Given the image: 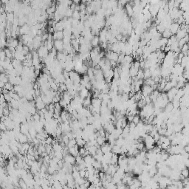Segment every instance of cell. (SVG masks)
I'll list each match as a JSON object with an SVG mask.
<instances>
[{
	"label": "cell",
	"mask_w": 189,
	"mask_h": 189,
	"mask_svg": "<svg viewBox=\"0 0 189 189\" xmlns=\"http://www.w3.org/2000/svg\"><path fill=\"white\" fill-rule=\"evenodd\" d=\"M91 44H92L93 47H98V45H99V44H100L99 36H94L93 38H92V39L91 40Z\"/></svg>",
	"instance_id": "obj_11"
},
{
	"label": "cell",
	"mask_w": 189,
	"mask_h": 189,
	"mask_svg": "<svg viewBox=\"0 0 189 189\" xmlns=\"http://www.w3.org/2000/svg\"><path fill=\"white\" fill-rule=\"evenodd\" d=\"M4 96H5V101L8 103V102H10L11 99H12V97L10 95L9 93H6V94H4Z\"/></svg>",
	"instance_id": "obj_43"
},
{
	"label": "cell",
	"mask_w": 189,
	"mask_h": 189,
	"mask_svg": "<svg viewBox=\"0 0 189 189\" xmlns=\"http://www.w3.org/2000/svg\"><path fill=\"white\" fill-rule=\"evenodd\" d=\"M81 1V0H73V2L75 4H76V5H78Z\"/></svg>",
	"instance_id": "obj_55"
},
{
	"label": "cell",
	"mask_w": 189,
	"mask_h": 189,
	"mask_svg": "<svg viewBox=\"0 0 189 189\" xmlns=\"http://www.w3.org/2000/svg\"><path fill=\"white\" fill-rule=\"evenodd\" d=\"M141 121L140 120V116L139 115H136L134 116V119H133V123H134L135 124H138Z\"/></svg>",
	"instance_id": "obj_35"
},
{
	"label": "cell",
	"mask_w": 189,
	"mask_h": 189,
	"mask_svg": "<svg viewBox=\"0 0 189 189\" xmlns=\"http://www.w3.org/2000/svg\"><path fill=\"white\" fill-rule=\"evenodd\" d=\"M160 136H161V135H160V134H159L158 132H157V134H156L154 136L153 138H154V139L155 142H157L159 140H160Z\"/></svg>",
	"instance_id": "obj_48"
},
{
	"label": "cell",
	"mask_w": 189,
	"mask_h": 189,
	"mask_svg": "<svg viewBox=\"0 0 189 189\" xmlns=\"http://www.w3.org/2000/svg\"><path fill=\"white\" fill-rule=\"evenodd\" d=\"M64 162L70 163L72 165H74L75 163H76V159H75V157L70 154V153L67 154L66 155H65L64 157Z\"/></svg>",
	"instance_id": "obj_5"
},
{
	"label": "cell",
	"mask_w": 189,
	"mask_h": 189,
	"mask_svg": "<svg viewBox=\"0 0 189 189\" xmlns=\"http://www.w3.org/2000/svg\"><path fill=\"white\" fill-rule=\"evenodd\" d=\"M69 153L72 155H73L74 157H76L77 155L79 154V152L78 150H76L75 148V147H72V148H69Z\"/></svg>",
	"instance_id": "obj_25"
},
{
	"label": "cell",
	"mask_w": 189,
	"mask_h": 189,
	"mask_svg": "<svg viewBox=\"0 0 189 189\" xmlns=\"http://www.w3.org/2000/svg\"><path fill=\"white\" fill-rule=\"evenodd\" d=\"M112 152L114 154H118V155L120 154H121V146H119L117 145H114L112 146Z\"/></svg>",
	"instance_id": "obj_14"
},
{
	"label": "cell",
	"mask_w": 189,
	"mask_h": 189,
	"mask_svg": "<svg viewBox=\"0 0 189 189\" xmlns=\"http://www.w3.org/2000/svg\"><path fill=\"white\" fill-rule=\"evenodd\" d=\"M52 148L55 151V152H62L63 147L61 146V145L59 143H57L56 144H54L52 146Z\"/></svg>",
	"instance_id": "obj_21"
},
{
	"label": "cell",
	"mask_w": 189,
	"mask_h": 189,
	"mask_svg": "<svg viewBox=\"0 0 189 189\" xmlns=\"http://www.w3.org/2000/svg\"><path fill=\"white\" fill-rule=\"evenodd\" d=\"M102 104V100L100 98H92V105L94 107H101Z\"/></svg>",
	"instance_id": "obj_10"
},
{
	"label": "cell",
	"mask_w": 189,
	"mask_h": 189,
	"mask_svg": "<svg viewBox=\"0 0 189 189\" xmlns=\"http://www.w3.org/2000/svg\"><path fill=\"white\" fill-rule=\"evenodd\" d=\"M9 1H10V0H2V3L3 5H6V4H7L9 2Z\"/></svg>",
	"instance_id": "obj_54"
},
{
	"label": "cell",
	"mask_w": 189,
	"mask_h": 189,
	"mask_svg": "<svg viewBox=\"0 0 189 189\" xmlns=\"http://www.w3.org/2000/svg\"><path fill=\"white\" fill-rule=\"evenodd\" d=\"M181 175L182 177L185 179L189 177V169L188 168H185L182 171H181Z\"/></svg>",
	"instance_id": "obj_20"
},
{
	"label": "cell",
	"mask_w": 189,
	"mask_h": 189,
	"mask_svg": "<svg viewBox=\"0 0 189 189\" xmlns=\"http://www.w3.org/2000/svg\"><path fill=\"white\" fill-rule=\"evenodd\" d=\"M15 19V14L11 13H7V21L10 23H13Z\"/></svg>",
	"instance_id": "obj_19"
},
{
	"label": "cell",
	"mask_w": 189,
	"mask_h": 189,
	"mask_svg": "<svg viewBox=\"0 0 189 189\" xmlns=\"http://www.w3.org/2000/svg\"><path fill=\"white\" fill-rule=\"evenodd\" d=\"M180 29V25L177 22H172L171 25L169 27V30L171 31V33L173 35H176L177 33L179 31V30Z\"/></svg>",
	"instance_id": "obj_3"
},
{
	"label": "cell",
	"mask_w": 189,
	"mask_h": 189,
	"mask_svg": "<svg viewBox=\"0 0 189 189\" xmlns=\"http://www.w3.org/2000/svg\"><path fill=\"white\" fill-rule=\"evenodd\" d=\"M46 140V143H47V144H52V140H53V139H52V137L49 136V137L46 140Z\"/></svg>",
	"instance_id": "obj_47"
},
{
	"label": "cell",
	"mask_w": 189,
	"mask_h": 189,
	"mask_svg": "<svg viewBox=\"0 0 189 189\" xmlns=\"http://www.w3.org/2000/svg\"><path fill=\"white\" fill-rule=\"evenodd\" d=\"M0 128H1V130H2V131H5V132H6V131L7 130V126L5 125V122H3V121H2V123H1V125H0Z\"/></svg>",
	"instance_id": "obj_45"
},
{
	"label": "cell",
	"mask_w": 189,
	"mask_h": 189,
	"mask_svg": "<svg viewBox=\"0 0 189 189\" xmlns=\"http://www.w3.org/2000/svg\"><path fill=\"white\" fill-rule=\"evenodd\" d=\"M0 55H1V61H5L7 58V56H6V53H5L4 50H1V53H0Z\"/></svg>",
	"instance_id": "obj_44"
},
{
	"label": "cell",
	"mask_w": 189,
	"mask_h": 189,
	"mask_svg": "<svg viewBox=\"0 0 189 189\" xmlns=\"http://www.w3.org/2000/svg\"><path fill=\"white\" fill-rule=\"evenodd\" d=\"M145 84H147L148 86H151V87H153V86L156 84V83H155V81H154V79L152 78H149L146 79Z\"/></svg>",
	"instance_id": "obj_23"
},
{
	"label": "cell",
	"mask_w": 189,
	"mask_h": 189,
	"mask_svg": "<svg viewBox=\"0 0 189 189\" xmlns=\"http://www.w3.org/2000/svg\"><path fill=\"white\" fill-rule=\"evenodd\" d=\"M90 105H92V99H91V97H87L84 98V103H83V107L88 109Z\"/></svg>",
	"instance_id": "obj_13"
},
{
	"label": "cell",
	"mask_w": 189,
	"mask_h": 189,
	"mask_svg": "<svg viewBox=\"0 0 189 189\" xmlns=\"http://www.w3.org/2000/svg\"><path fill=\"white\" fill-rule=\"evenodd\" d=\"M89 94V90H88L87 88H84V89H82L81 91L79 92V95L82 97V98H86L88 97Z\"/></svg>",
	"instance_id": "obj_12"
},
{
	"label": "cell",
	"mask_w": 189,
	"mask_h": 189,
	"mask_svg": "<svg viewBox=\"0 0 189 189\" xmlns=\"http://www.w3.org/2000/svg\"><path fill=\"white\" fill-rule=\"evenodd\" d=\"M125 10L128 17H132L134 14V10H133V7L132 6L131 4H126L125 5Z\"/></svg>",
	"instance_id": "obj_8"
},
{
	"label": "cell",
	"mask_w": 189,
	"mask_h": 189,
	"mask_svg": "<svg viewBox=\"0 0 189 189\" xmlns=\"http://www.w3.org/2000/svg\"><path fill=\"white\" fill-rule=\"evenodd\" d=\"M188 34V31H187V30L184 29V28H181L179 30V31L177 33V34L175 35L176 37H177V39L179 40H180L181 39H183V38H184L185 36H186Z\"/></svg>",
	"instance_id": "obj_6"
},
{
	"label": "cell",
	"mask_w": 189,
	"mask_h": 189,
	"mask_svg": "<svg viewBox=\"0 0 189 189\" xmlns=\"http://www.w3.org/2000/svg\"><path fill=\"white\" fill-rule=\"evenodd\" d=\"M5 86V83H4L3 81H1L0 82V87H1V89H3Z\"/></svg>",
	"instance_id": "obj_52"
},
{
	"label": "cell",
	"mask_w": 189,
	"mask_h": 189,
	"mask_svg": "<svg viewBox=\"0 0 189 189\" xmlns=\"http://www.w3.org/2000/svg\"><path fill=\"white\" fill-rule=\"evenodd\" d=\"M53 44H54V47L58 52H62L64 50V43L63 40H54Z\"/></svg>",
	"instance_id": "obj_4"
},
{
	"label": "cell",
	"mask_w": 189,
	"mask_h": 189,
	"mask_svg": "<svg viewBox=\"0 0 189 189\" xmlns=\"http://www.w3.org/2000/svg\"><path fill=\"white\" fill-rule=\"evenodd\" d=\"M92 165H93V167L95 169H97V170H101L102 169V163L101 162H99V161H97V160H95V162L92 163Z\"/></svg>",
	"instance_id": "obj_22"
},
{
	"label": "cell",
	"mask_w": 189,
	"mask_h": 189,
	"mask_svg": "<svg viewBox=\"0 0 189 189\" xmlns=\"http://www.w3.org/2000/svg\"><path fill=\"white\" fill-rule=\"evenodd\" d=\"M172 87H173V85H172V84H171V81H167V82H166V84H165V88H164V89H163V92H168L169 90H170Z\"/></svg>",
	"instance_id": "obj_27"
},
{
	"label": "cell",
	"mask_w": 189,
	"mask_h": 189,
	"mask_svg": "<svg viewBox=\"0 0 189 189\" xmlns=\"http://www.w3.org/2000/svg\"><path fill=\"white\" fill-rule=\"evenodd\" d=\"M59 103H60V105H61L63 108H64V109H66L67 106H68L67 103L66 102V101L64 99V98H61V99L60 100V101H59Z\"/></svg>",
	"instance_id": "obj_37"
},
{
	"label": "cell",
	"mask_w": 189,
	"mask_h": 189,
	"mask_svg": "<svg viewBox=\"0 0 189 189\" xmlns=\"http://www.w3.org/2000/svg\"><path fill=\"white\" fill-rule=\"evenodd\" d=\"M149 78H152V72L149 69H144V78L147 79Z\"/></svg>",
	"instance_id": "obj_30"
},
{
	"label": "cell",
	"mask_w": 189,
	"mask_h": 189,
	"mask_svg": "<svg viewBox=\"0 0 189 189\" xmlns=\"http://www.w3.org/2000/svg\"><path fill=\"white\" fill-rule=\"evenodd\" d=\"M53 40H63L64 35L63 31H55L53 33Z\"/></svg>",
	"instance_id": "obj_9"
},
{
	"label": "cell",
	"mask_w": 189,
	"mask_h": 189,
	"mask_svg": "<svg viewBox=\"0 0 189 189\" xmlns=\"http://www.w3.org/2000/svg\"><path fill=\"white\" fill-rule=\"evenodd\" d=\"M75 159H76V164H80L81 163L84 161V157H82L80 154H78L77 155V157H75Z\"/></svg>",
	"instance_id": "obj_36"
},
{
	"label": "cell",
	"mask_w": 189,
	"mask_h": 189,
	"mask_svg": "<svg viewBox=\"0 0 189 189\" xmlns=\"http://www.w3.org/2000/svg\"><path fill=\"white\" fill-rule=\"evenodd\" d=\"M144 148H145V143H143V141H141V142H138V143H137V148H138L139 151H142V150H143V149H144Z\"/></svg>",
	"instance_id": "obj_34"
},
{
	"label": "cell",
	"mask_w": 189,
	"mask_h": 189,
	"mask_svg": "<svg viewBox=\"0 0 189 189\" xmlns=\"http://www.w3.org/2000/svg\"><path fill=\"white\" fill-rule=\"evenodd\" d=\"M77 144V141H76V139H71L69 142V143L67 144V146L69 147V148H72V147H74L75 145Z\"/></svg>",
	"instance_id": "obj_31"
},
{
	"label": "cell",
	"mask_w": 189,
	"mask_h": 189,
	"mask_svg": "<svg viewBox=\"0 0 189 189\" xmlns=\"http://www.w3.org/2000/svg\"><path fill=\"white\" fill-rule=\"evenodd\" d=\"M19 185H20V188H24V189H26V188H28L27 187V185L25 181L22 179L21 177L19 178Z\"/></svg>",
	"instance_id": "obj_26"
},
{
	"label": "cell",
	"mask_w": 189,
	"mask_h": 189,
	"mask_svg": "<svg viewBox=\"0 0 189 189\" xmlns=\"http://www.w3.org/2000/svg\"><path fill=\"white\" fill-rule=\"evenodd\" d=\"M86 151H87V149L85 148L84 146H81V147H80V148H79V154H80L82 157H84V154H85V152H86Z\"/></svg>",
	"instance_id": "obj_40"
},
{
	"label": "cell",
	"mask_w": 189,
	"mask_h": 189,
	"mask_svg": "<svg viewBox=\"0 0 189 189\" xmlns=\"http://www.w3.org/2000/svg\"><path fill=\"white\" fill-rule=\"evenodd\" d=\"M185 148V150L186 151V152H187L189 154V143H188V144L187 146H185V148Z\"/></svg>",
	"instance_id": "obj_53"
},
{
	"label": "cell",
	"mask_w": 189,
	"mask_h": 189,
	"mask_svg": "<svg viewBox=\"0 0 189 189\" xmlns=\"http://www.w3.org/2000/svg\"><path fill=\"white\" fill-rule=\"evenodd\" d=\"M13 87H14L13 84H12L10 82H7L5 84V86L4 88H5L7 90H9V91H11V90H13Z\"/></svg>",
	"instance_id": "obj_33"
},
{
	"label": "cell",
	"mask_w": 189,
	"mask_h": 189,
	"mask_svg": "<svg viewBox=\"0 0 189 189\" xmlns=\"http://www.w3.org/2000/svg\"><path fill=\"white\" fill-rule=\"evenodd\" d=\"M167 131V128H160L158 129V133L160 135H165V132Z\"/></svg>",
	"instance_id": "obj_42"
},
{
	"label": "cell",
	"mask_w": 189,
	"mask_h": 189,
	"mask_svg": "<svg viewBox=\"0 0 189 189\" xmlns=\"http://www.w3.org/2000/svg\"><path fill=\"white\" fill-rule=\"evenodd\" d=\"M56 171L55 170V169L54 168H52V167H51V166H50L49 165V167L47 168V173L49 174H55V172H56Z\"/></svg>",
	"instance_id": "obj_41"
},
{
	"label": "cell",
	"mask_w": 189,
	"mask_h": 189,
	"mask_svg": "<svg viewBox=\"0 0 189 189\" xmlns=\"http://www.w3.org/2000/svg\"><path fill=\"white\" fill-rule=\"evenodd\" d=\"M4 50H5V53H6V56H7V58H10V59L13 58V52H12V51H11V50H10L9 48H6V49H5Z\"/></svg>",
	"instance_id": "obj_29"
},
{
	"label": "cell",
	"mask_w": 189,
	"mask_h": 189,
	"mask_svg": "<svg viewBox=\"0 0 189 189\" xmlns=\"http://www.w3.org/2000/svg\"><path fill=\"white\" fill-rule=\"evenodd\" d=\"M79 174H80V176H81V177H84V178H85L86 170H80V171H79Z\"/></svg>",
	"instance_id": "obj_49"
},
{
	"label": "cell",
	"mask_w": 189,
	"mask_h": 189,
	"mask_svg": "<svg viewBox=\"0 0 189 189\" xmlns=\"http://www.w3.org/2000/svg\"><path fill=\"white\" fill-rule=\"evenodd\" d=\"M73 11H74V10L71 8V7H69V8L67 9L66 12L65 17H66V18H70V17H72V13H73Z\"/></svg>",
	"instance_id": "obj_32"
},
{
	"label": "cell",
	"mask_w": 189,
	"mask_h": 189,
	"mask_svg": "<svg viewBox=\"0 0 189 189\" xmlns=\"http://www.w3.org/2000/svg\"><path fill=\"white\" fill-rule=\"evenodd\" d=\"M173 36V34L171 33V31L169 29H165L164 32L162 33V37L163 38H165V39H170V38Z\"/></svg>",
	"instance_id": "obj_16"
},
{
	"label": "cell",
	"mask_w": 189,
	"mask_h": 189,
	"mask_svg": "<svg viewBox=\"0 0 189 189\" xmlns=\"http://www.w3.org/2000/svg\"><path fill=\"white\" fill-rule=\"evenodd\" d=\"M140 69V68L134 66V64L132 63V66H131L130 69H129V75H130V76L132 78H134V77L137 76L138 72V71H139Z\"/></svg>",
	"instance_id": "obj_7"
},
{
	"label": "cell",
	"mask_w": 189,
	"mask_h": 189,
	"mask_svg": "<svg viewBox=\"0 0 189 189\" xmlns=\"http://www.w3.org/2000/svg\"><path fill=\"white\" fill-rule=\"evenodd\" d=\"M81 15L80 11H78V10H74V11H73L72 16V19L80 20V19H81Z\"/></svg>",
	"instance_id": "obj_24"
},
{
	"label": "cell",
	"mask_w": 189,
	"mask_h": 189,
	"mask_svg": "<svg viewBox=\"0 0 189 189\" xmlns=\"http://www.w3.org/2000/svg\"><path fill=\"white\" fill-rule=\"evenodd\" d=\"M40 70H35V75H36V76L37 77V76H39V75H40Z\"/></svg>",
	"instance_id": "obj_51"
},
{
	"label": "cell",
	"mask_w": 189,
	"mask_h": 189,
	"mask_svg": "<svg viewBox=\"0 0 189 189\" xmlns=\"http://www.w3.org/2000/svg\"><path fill=\"white\" fill-rule=\"evenodd\" d=\"M96 140H97V143H98V144H99L100 146H102L104 143H106L107 139H106L105 137H103V136H101V135H98L96 138Z\"/></svg>",
	"instance_id": "obj_17"
},
{
	"label": "cell",
	"mask_w": 189,
	"mask_h": 189,
	"mask_svg": "<svg viewBox=\"0 0 189 189\" xmlns=\"http://www.w3.org/2000/svg\"><path fill=\"white\" fill-rule=\"evenodd\" d=\"M154 91V89L152 87L148 86L147 84H143L142 86V89H141V92H142V95L143 96H148L152 94Z\"/></svg>",
	"instance_id": "obj_1"
},
{
	"label": "cell",
	"mask_w": 189,
	"mask_h": 189,
	"mask_svg": "<svg viewBox=\"0 0 189 189\" xmlns=\"http://www.w3.org/2000/svg\"><path fill=\"white\" fill-rule=\"evenodd\" d=\"M177 90H178V89L177 87H172L170 90H169V91L166 92L167 93V96H168L169 101L171 102L174 100V98L175 97L176 94L177 92Z\"/></svg>",
	"instance_id": "obj_2"
},
{
	"label": "cell",
	"mask_w": 189,
	"mask_h": 189,
	"mask_svg": "<svg viewBox=\"0 0 189 189\" xmlns=\"http://www.w3.org/2000/svg\"><path fill=\"white\" fill-rule=\"evenodd\" d=\"M70 138L67 137V135L66 134H64V135H63L62 136V141L64 142V143H65V144L67 146V144L68 143H69V142H70Z\"/></svg>",
	"instance_id": "obj_38"
},
{
	"label": "cell",
	"mask_w": 189,
	"mask_h": 189,
	"mask_svg": "<svg viewBox=\"0 0 189 189\" xmlns=\"http://www.w3.org/2000/svg\"><path fill=\"white\" fill-rule=\"evenodd\" d=\"M118 157H119V155H118V154H114V153H113V155H112V159H111L110 164L117 165V163H118Z\"/></svg>",
	"instance_id": "obj_18"
},
{
	"label": "cell",
	"mask_w": 189,
	"mask_h": 189,
	"mask_svg": "<svg viewBox=\"0 0 189 189\" xmlns=\"http://www.w3.org/2000/svg\"><path fill=\"white\" fill-rule=\"evenodd\" d=\"M83 80H84L86 83H89L90 82V78L89 77V75L87 74H84V76H83Z\"/></svg>",
	"instance_id": "obj_46"
},
{
	"label": "cell",
	"mask_w": 189,
	"mask_h": 189,
	"mask_svg": "<svg viewBox=\"0 0 189 189\" xmlns=\"http://www.w3.org/2000/svg\"><path fill=\"white\" fill-rule=\"evenodd\" d=\"M33 120H34V121H40V120H41V117H40V115L39 114L38 112H36L35 115H33Z\"/></svg>",
	"instance_id": "obj_39"
},
{
	"label": "cell",
	"mask_w": 189,
	"mask_h": 189,
	"mask_svg": "<svg viewBox=\"0 0 189 189\" xmlns=\"http://www.w3.org/2000/svg\"><path fill=\"white\" fill-rule=\"evenodd\" d=\"M174 105H173V103H172V102H169L167 104H166V106H165V107L164 108V111L165 112H168V113H170V112H172V110L174 109Z\"/></svg>",
	"instance_id": "obj_15"
},
{
	"label": "cell",
	"mask_w": 189,
	"mask_h": 189,
	"mask_svg": "<svg viewBox=\"0 0 189 189\" xmlns=\"http://www.w3.org/2000/svg\"><path fill=\"white\" fill-rule=\"evenodd\" d=\"M133 119H134V115H128V117H127V120L129 123H131V122H132L133 121Z\"/></svg>",
	"instance_id": "obj_50"
},
{
	"label": "cell",
	"mask_w": 189,
	"mask_h": 189,
	"mask_svg": "<svg viewBox=\"0 0 189 189\" xmlns=\"http://www.w3.org/2000/svg\"><path fill=\"white\" fill-rule=\"evenodd\" d=\"M136 77L138 78V79L143 80V78H144V70H143V69H140Z\"/></svg>",
	"instance_id": "obj_28"
}]
</instances>
